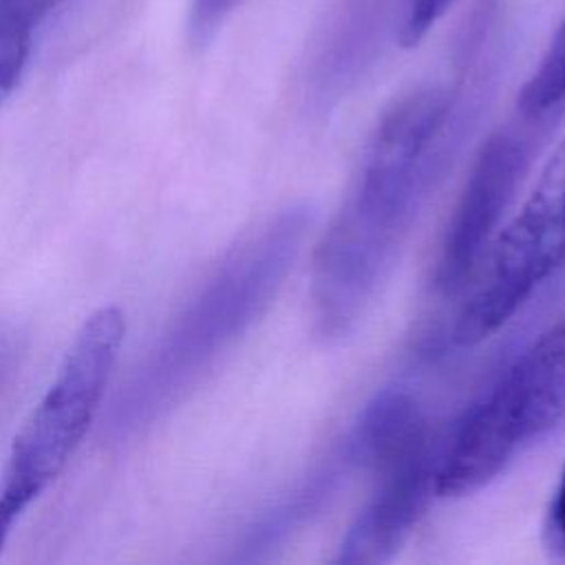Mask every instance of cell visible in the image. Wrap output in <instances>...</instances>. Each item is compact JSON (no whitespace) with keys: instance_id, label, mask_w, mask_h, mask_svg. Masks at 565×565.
Wrapping results in <instances>:
<instances>
[{"instance_id":"obj_1","label":"cell","mask_w":565,"mask_h":565,"mask_svg":"<svg viewBox=\"0 0 565 565\" xmlns=\"http://www.w3.org/2000/svg\"><path fill=\"white\" fill-rule=\"evenodd\" d=\"M452 117V93L422 86L373 128L355 181L313 258L311 300L322 335L347 333L375 294L446 161Z\"/></svg>"},{"instance_id":"obj_2","label":"cell","mask_w":565,"mask_h":565,"mask_svg":"<svg viewBox=\"0 0 565 565\" xmlns=\"http://www.w3.org/2000/svg\"><path fill=\"white\" fill-rule=\"evenodd\" d=\"M307 223V210L291 207L227 254L115 393L104 415V437L130 441L192 393L269 307Z\"/></svg>"},{"instance_id":"obj_3","label":"cell","mask_w":565,"mask_h":565,"mask_svg":"<svg viewBox=\"0 0 565 565\" xmlns=\"http://www.w3.org/2000/svg\"><path fill=\"white\" fill-rule=\"evenodd\" d=\"M124 335L121 307L104 305L86 316L55 377L15 433L0 470V550L22 514L64 472L93 426Z\"/></svg>"},{"instance_id":"obj_4","label":"cell","mask_w":565,"mask_h":565,"mask_svg":"<svg viewBox=\"0 0 565 565\" xmlns=\"http://www.w3.org/2000/svg\"><path fill=\"white\" fill-rule=\"evenodd\" d=\"M565 424V316L466 408L439 448L435 494L481 490L530 444Z\"/></svg>"},{"instance_id":"obj_5","label":"cell","mask_w":565,"mask_h":565,"mask_svg":"<svg viewBox=\"0 0 565 565\" xmlns=\"http://www.w3.org/2000/svg\"><path fill=\"white\" fill-rule=\"evenodd\" d=\"M565 260V139L532 192L497 234L483 271L452 324V342L472 347L497 333Z\"/></svg>"},{"instance_id":"obj_6","label":"cell","mask_w":565,"mask_h":565,"mask_svg":"<svg viewBox=\"0 0 565 565\" xmlns=\"http://www.w3.org/2000/svg\"><path fill=\"white\" fill-rule=\"evenodd\" d=\"M532 157V141L514 128L486 139L477 152L439 245L433 280L444 294L463 287L481 260Z\"/></svg>"},{"instance_id":"obj_7","label":"cell","mask_w":565,"mask_h":565,"mask_svg":"<svg viewBox=\"0 0 565 565\" xmlns=\"http://www.w3.org/2000/svg\"><path fill=\"white\" fill-rule=\"evenodd\" d=\"M437 455L430 450L380 475L382 486L347 527L335 563L375 565L395 556L435 494Z\"/></svg>"},{"instance_id":"obj_8","label":"cell","mask_w":565,"mask_h":565,"mask_svg":"<svg viewBox=\"0 0 565 565\" xmlns=\"http://www.w3.org/2000/svg\"><path fill=\"white\" fill-rule=\"evenodd\" d=\"M349 459L377 477L430 452L426 422L417 402L404 391H382L360 413L347 446Z\"/></svg>"},{"instance_id":"obj_9","label":"cell","mask_w":565,"mask_h":565,"mask_svg":"<svg viewBox=\"0 0 565 565\" xmlns=\"http://www.w3.org/2000/svg\"><path fill=\"white\" fill-rule=\"evenodd\" d=\"M64 0H0V106L20 84L40 26Z\"/></svg>"},{"instance_id":"obj_10","label":"cell","mask_w":565,"mask_h":565,"mask_svg":"<svg viewBox=\"0 0 565 565\" xmlns=\"http://www.w3.org/2000/svg\"><path fill=\"white\" fill-rule=\"evenodd\" d=\"M565 104V18L552 33L539 64L519 93V113L527 119L552 115Z\"/></svg>"},{"instance_id":"obj_11","label":"cell","mask_w":565,"mask_h":565,"mask_svg":"<svg viewBox=\"0 0 565 565\" xmlns=\"http://www.w3.org/2000/svg\"><path fill=\"white\" fill-rule=\"evenodd\" d=\"M459 2L461 0H402L397 15L399 46H417Z\"/></svg>"},{"instance_id":"obj_12","label":"cell","mask_w":565,"mask_h":565,"mask_svg":"<svg viewBox=\"0 0 565 565\" xmlns=\"http://www.w3.org/2000/svg\"><path fill=\"white\" fill-rule=\"evenodd\" d=\"M245 0H192L188 15V31L194 44H205L214 38L221 24L243 4Z\"/></svg>"},{"instance_id":"obj_13","label":"cell","mask_w":565,"mask_h":565,"mask_svg":"<svg viewBox=\"0 0 565 565\" xmlns=\"http://www.w3.org/2000/svg\"><path fill=\"white\" fill-rule=\"evenodd\" d=\"M543 541L554 558L565 561V466L561 470V479L554 490V497L547 505Z\"/></svg>"},{"instance_id":"obj_14","label":"cell","mask_w":565,"mask_h":565,"mask_svg":"<svg viewBox=\"0 0 565 565\" xmlns=\"http://www.w3.org/2000/svg\"><path fill=\"white\" fill-rule=\"evenodd\" d=\"M24 358V338L13 329L0 324V393L15 377Z\"/></svg>"}]
</instances>
